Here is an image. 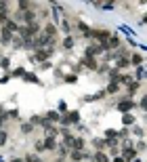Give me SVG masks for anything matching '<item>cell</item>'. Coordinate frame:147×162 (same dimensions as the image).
I'll return each mask as SVG.
<instances>
[{
  "label": "cell",
  "instance_id": "obj_14",
  "mask_svg": "<svg viewBox=\"0 0 147 162\" xmlns=\"http://www.w3.org/2000/svg\"><path fill=\"white\" fill-rule=\"evenodd\" d=\"M44 148H46V149H53V148H55V141H53V139H46Z\"/></svg>",
  "mask_w": 147,
  "mask_h": 162
},
{
  "label": "cell",
  "instance_id": "obj_17",
  "mask_svg": "<svg viewBox=\"0 0 147 162\" xmlns=\"http://www.w3.org/2000/svg\"><path fill=\"white\" fill-rule=\"evenodd\" d=\"M23 74H25V72H23V68H17V70L13 72V76H23Z\"/></svg>",
  "mask_w": 147,
  "mask_h": 162
},
{
  "label": "cell",
  "instance_id": "obj_10",
  "mask_svg": "<svg viewBox=\"0 0 147 162\" xmlns=\"http://www.w3.org/2000/svg\"><path fill=\"white\" fill-rule=\"evenodd\" d=\"M139 89V84L137 82H128V91H130V95H134V91Z\"/></svg>",
  "mask_w": 147,
  "mask_h": 162
},
{
  "label": "cell",
  "instance_id": "obj_7",
  "mask_svg": "<svg viewBox=\"0 0 147 162\" xmlns=\"http://www.w3.org/2000/svg\"><path fill=\"white\" fill-rule=\"evenodd\" d=\"M2 42H4V44L11 42V32H8V30H4V32H2Z\"/></svg>",
  "mask_w": 147,
  "mask_h": 162
},
{
  "label": "cell",
  "instance_id": "obj_4",
  "mask_svg": "<svg viewBox=\"0 0 147 162\" xmlns=\"http://www.w3.org/2000/svg\"><path fill=\"white\" fill-rule=\"evenodd\" d=\"M82 158H84L82 152H78V149H74V152H71V160H74V162H80Z\"/></svg>",
  "mask_w": 147,
  "mask_h": 162
},
{
  "label": "cell",
  "instance_id": "obj_11",
  "mask_svg": "<svg viewBox=\"0 0 147 162\" xmlns=\"http://www.w3.org/2000/svg\"><path fill=\"white\" fill-rule=\"evenodd\" d=\"M95 145H97V149H103L107 143H105V139H97V141H95Z\"/></svg>",
  "mask_w": 147,
  "mask_h": 162
},
{
  "label": "cell",
  "instance_id": "obj_6",
  "mask_svg": "<svg viewBox=\"0 0 147 162\" xmlns=\"http://www.w3.org/2000/svg\"><path fill=\"white\" fill-rule=\"evenodd\" d=\"M95 160L97 162H107V156H105L103 152H97V154H95Z\"/></svg>",
  "mask_w": 147,
  "mask_h": 162
},
{
  "label": "cell",
  "instance_id": "obj_15",
  "mask_svg": "<svg viewBox=\"0 0 147 162\" xmlns=\"http://www.w3.org/2000/svg\"><path fill=\"white\" fill-rule=\"evenodd\" d=\"M4 143H7V133L0 131V145H4Z\"/></svg>",
  "mask_w": 147,
  "mask_h": 162
},
{
  "label": "cell",
  "instance_id": "obj_13",
  "mask_svg": "<svg viewBox=\"0 0 147 162\" xmlns=\"http://www.w3.org/2000/svg\"><path fill=\"white\" fill-rule=\"evenodd\" d=\"M116 91H118V82H112L107 86V93H116Z\"/></svg>",
  "mask_w": 147,
  "mask_h": 162
},
{
  "label": "cell",
  "instance_id": "obj_18",
  "mask_svg": "<svg viewBox=\"0 0 147 162\" xmlns=\"http://www.w3.org/2000/svg\"><path fill=\"white\" fill-rule=\"evenodd\" d=\"M143 61V55H134L133 57V63H141Z\"/></svg>",
  "mask_w": 147,
  "mask_h": 162
},
{
  "label": "cell",
  "instance_id": "obj_24",
  "mask_svg": "<svg viewBox=\"0 0 147 162\" xmlns=\"http://www.w3.org/2000/svg\"><path fill=\"white\" fill-rule=\"evenodd\" d=\"M59 110H61V112H67V105H65V103L61 101V103H59Z\"/></svg>",
  "mask_w": 147,
  "mask_h": 162
},
{
  "label": "cell",
  "instance_id": "obj_20",
  "mask_svg": "<svg viewBox=\"0 0 147 162\" xmlns=\"http://www.w3.org/2000/svg\"><path fill=\"white\" fill-rule=\"evenodd\" d=\"M19 8H23V11H28V8H29V2H19Z\"/></svg>",
  "mask_w": 147,
  "mask_h": 162
},
{
  "label": "cell",
  "instance_id": "obj_5",
  "mask_svg": "<svg viewBox=\"0 0 147 162\" xmlns=\"http://www.w3.org/2000/svg\"><path fill=\"white\" fill-rule=\"evenodd\" d=\"M44 34H46V38H49V36H55L57 34L55 25H46V28H44Z\"/></svg>",
  "mask_w": 147,
  "mask_h": 162
},
{
  "label": "cell",
  "instance_id": "obj_23",
  "mask_svg": "<svg viewBox=\"0 0 147 162\" xmlns=\"http://www.w3.org/2000/svg\"><path fill=\"white\" fill-rule=\"evenodd\" d=\"M4 11H7V2H0V15L4 13Z\"/></svg>",
  "mask_w": 147,
  "mask_h": 162
},
{
  "label": "cell",
  "instance_id": "obj_8",
  "mask_svg": "<svg viewBox=\"0 0 147 162\" xmlns=\"http://www.w3.org/2000/svg\"><path fill=\"white\" fill-rule=\"evenodd\" d=\"M84 65H88V68H97V63H95L92 57H86V59H84Z\"/></svg>",
  "mask_w": 147,
  "mask_h": 162
},
{
  "label": "cell",
  "instance_id": "obj_21",
  "mask_svg": "<svg viewBox=\"0 0 147 162\" xmlns=\"http://www.w3.org/2000/svg\"><path fill=\"white\" fill-rule=\"evenodd\" d=\"M103 8H105V11H109V8H113V2H105V4H103Z\"/></svg>",
  "mask_w": 147,
  "mask_h": 162
},
{
  "label": "cell",
  "instance_id": "obj_22",
  "mask_svg": "<svg viewBox=\"0 0 147 162\" xmlns=\"http://www.w3.org/2000/svg\"><path fill=\"white\" fill-rule=\"evenodd\" d=\"M25 80H28V82H38V78H36V76H25Z\"/></svg>",
  "mask_w": 147,
  "mask_h": 162
},
{
  "label": "cell",
  "instance_id": "obj_3",
  "mask_svg": "<svg viewBox=\"0 0 147 162\" xmlns=\"http://www.w3.org/2000/svg\"><path fill=\"white\" fill-rule=\"evenodd\" d=\"M122 122H124L126 127H130V124H134V116H130V114H124V118H122Z\"/></svg>",
  "mask_w": 147,
  "mask_h": 162
},
{
  "label": "cell",
  "instance_id": "obj_25",
  "mask_svg": "<svg viewBox=\"0 0 147 162\" xmlns=\"http://www.w3.org/2000/svg\"><path fill=\"white\" fill-rule=\"evenodd\" d=\"M143 74H145V72H143V68H139V70H137V78H143Z\"/></svg>",
  "mask_w": 147,
  "mask_h": 162
},
{
  "label": "cell",
  "instance_id": "obj_1",
  "mask_svg": "<svg viewBox=\"0 0 147 162\" xmlns=\"http://www.w3.org/2000/svg\"><path fill=\"white\" fill-rule=\"evenodd\" d=\"M133 107H134V103H133V101H128V99L118 103V110H120V112H128V110H133Z\"/></svg>",
  "mask_w": 147,
  "mask_h": 162
},
{
  "label": "cell",
  "instance_id": "obj_12",
  "mask_svg": "<svg viewBox=\"0 0 147 162\" xmlns=\"http://www.w3.org/2000/svg\"><path fill=\"white\" fill-rule=\"evenodd\" d=\"M63 46H65V49H71V46H74V40H71V38H65V40H63Z\"/></svg>",
  "mask_w": 147,
  "mask_h": 162
},
{
  "label": "cell",
  "instance_id": "obj_19",
  "mask_svg": "<svg viewBox=\"0 0 147 162\" xmlns=\"http://www.w3.org/2000/svg\"><path fill=\"white\" fill-rule=\"evenodd\" d=\"M128 65V59H120L118 61V68H126Z\"/></svg>",
  "mask_w": 147,
  "mask_h": 162
},
{
  "label": "cell",
  "instance_id": "obj_2",
  "mask_svg": "<svg viewBox=\"0 0 147 162\" xmlns=\"http://www.w3.org/2000/svg\"><path fill=\"white\" fill-rule=\"evenodd\" d=\"M134 156H137V152H134L133 148H126L124 149V158H122V160H134Z\"/></svg>",
  "mask_w": 147,
  "mask_h": 162
},
{
  "label": "cell",
  "instance_id": "obj_9",
  "mask_svg": "<svg viewBox=\"0 0 147 162\" xmlns=\"http://www.w3.org/2000/svg\"><path fill=\"white\" fill-rule=\"evenodd\" d=\"M74 148H76L78 152H80V149L84 148V141H82V139H74Z\"/></svg>",
  "mask_w": 147,
  "mask_h": 162
},
{
  "label": "cell",
  "instance_id": "obj_16",
  "mask_svg": "<svg viewBox=\"0 0 147 162\" xmlns=\"http://www.w3.org/2000/svg\"><path fill=\"white\" fill-rule=\"evenodd\" d=\"M49 120H59V116H57V112H49ZM46 120V122H49Z\"/></svg>",
  "mask_w": 147,
  "mask_h": 162
},
{
  "label": "cell",
  "instance_id": "obj_26",
  "mask_svg": "<svg viewBox=\"0 0 147 162\" xmlns=\"http://www.w3.org/2000/svg\"><path fill=\"white\" fill-rule=\"evenodd\" d=\"M13 162H21V160H13Z\"/></svg>",
  "mask_w": 147,
  "mask_h": 162
}]
</instances>
